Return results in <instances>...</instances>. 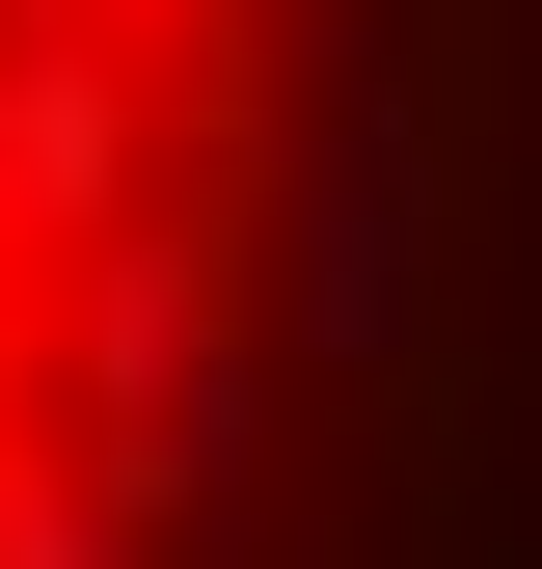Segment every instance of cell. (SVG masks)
<instances>
[{
  "instance_id": "1",
  "label": "cell",
  "mask_w": 542,
  "mask_h": 569,
  "mask_svg": "<svg viewBox=\"0 0 542 569\" xmlns=\"http://www.w3.org/2000/svg\"><path fill=\"white\" fill-rule=\"evenodd\" d=\"M0 569H542V0H0Z\"/></svg>"
}]
</instances>
